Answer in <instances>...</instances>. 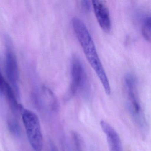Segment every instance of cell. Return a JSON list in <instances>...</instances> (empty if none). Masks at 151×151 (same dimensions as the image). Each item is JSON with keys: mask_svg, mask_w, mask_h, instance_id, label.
Segmentation results:
<instances>
[{"mask_svg": "<svg viewBox=\"0 0 151 151\" xmlns=\"http://www.w3.org/2000/svg\"><path fill=\"white\" fill-rule=\"evenodd\" d=\"M72 24L85 55L101 82L106 93L109 95L111 93V88L109 81L87 27L83 21L77 17L73 18Z\"/></svg>", "mask_w": 151, "mask_h": 151, "instance_id": "cell-1", "label": "cell"}, {"mask_svg": "<svg viewBox=\"0 0 151 151\" xmlns=\"http://www.w3.org/2000/svg\"><path fill=\"white\" fill-rule=\"evenodd\" d=\"M21 113L30 145L34 151H41L43 138L38 117L34 112L25 109L23 108Z\"/></svg>", "mask_w": 151, "mask_h": 151, "instance_id": "cell-2", "label": "cell"}, {"mask_svg": "<svg viewBox=\"0 0 151 151\" xmlns=\"http://www.w3.org/2000/svg\"><path fill=\"white\" fill-rule=\"evenodd\" d=\"M71 83L68 98H71L87 86V79L81 60L76 55L72 57L71 66Z\"/></svg>", "mask_w": 151, "mask_h": 151, "instance_id": "cell-3", "label": "cell"}, {"mask_svg": "<svg viewBox=\"0 0 151 151\" xmlns=\"http://www.w3.org/2000/svg\"><path fill=\"white\" fill-rule=\"evenodd\" d=\"M92 4L99 25L105 32H110L111 29V18L106 4L105 1H93Z\"/></svg>", "mask_w": 151, "mask_h": 151, "instance_id": "cell-4", "label": "cell"}, {"mask_svg": "<svg viewBox=\"0 0 151 151\" xmlns=\"http://www.w3.org/2000/svg\"><path fill=\"white\" fill-rule=\"evenodd\" d=\"M6 72L8 78L15 90L17 95L18 96L17 83L19 79L18 64L15 55L10 48H8L7 52Z\"/></svg>", "mask_w": 151, "mask_h": 151, "instance_id": "cell-5", "label": "cell"}, {"mask_svg": "<svg viewBox=\"0 0 151 151\" xmlns=\"http://www.w3.org/2000/svg\"><path fill=\"white\" fill-rule=\"evenodd\" d=\"M100 125L102 131L106 136L109 151H123L121 139L115 129L104 121H101Z\"/></svg>", "mask_w": 151, "mask_h": 151, "instance_id": "cell-6", "label": "cell"}, {"mask_svg": "<svg viewBox=\"0 0 151 151\" xmlns=\"http://www.w3.org/2000/svg\"><path fill=\"white\" fill-rule=\"evenodd\" d=\"M41 96V102L44 103L47 109L52 112L57 111L59 107L58 100L51 90L47 87L42 88Z\"/></svg>", "mask_w": 151, "mask_h": 151, "instance_id": "cell-7", "label": "cell"}, {"mask_svg": "<svg viewBox=\"0 0 151 151\" xmlns=\"http://www.w3.org/2000/svg\"><path fill=\"white\" fill-rule=\"evenodd\" d=\"M4 93H5L13 113L15 114H17L19 112L21 113L23 108L22 105L18 103L17 98V96L15 93L14 90L7 83L6 84Z\"/></svg>", "mask_w": 151, "mask_h": 151, "instance_id": "cell-8", "label": "cell"}, {"mask_svg": "<svg viewBox=\"0 0 151 151\" xmlns=\"http://www.w3.org/2000/svg\"><path fill=\"white\" fill-rule=\"evenodd\" d=\"M142 35L144 38L150 42L151 40V17L147 16L145 17L142 25Z\"/></svg>", "mask_w": 151, "mask_h": 151, "instance_id": "cell-9", "label": "cell"}, {"mask_svg": "<svg viewBox=\"0 0 151 151\" xmlns=\"http://www.w3.org/2000/svg\"><path fill=\"white\" fill-rule=\"evenodd\" d=\"M8 128L10 133L14 137H18L21 135L20 125L18 122L14 118L9 119L7 122Z\"/></svg>", "mask_w": 151, "mask_h": 151, "instance_id": "cell-10", "label": "cell"}, {"mask_svg": "<svg viewBox=\"0 0 151 151\" xmlns=\"http://www.w3.org/2000/svg\"><path fill=\"white\" fill-rule=\"evenodd\" d=\"M78 133L73 132L72 133V137L74 140L76 146V149L77 151H83L82 150V145H81V139H80Z\"/></svg>", "mask_w": 151, "mask_h": 151, "instance_id": "cell-11", "label": "cell"}, {"mask_svg": "<svg viewBox=\"0 0 151 151\" xmlns=\"http://www.w3.org/2000/svg\"><path fill=\"white\" fill-rule=\"evenodd\" d=\"M79 6L81 10L84 13H87L90 11V1H80Z\"/></svg>", "mask_w": 151, "mask_h": 151, "instance_id": "cell-12", "label": "cell"}, {"mask_svg": "<svg viewBox=\"0 0 151 151\" xmlns=\"http://www.w3.org/2000/svg\"><path fill=\"white\" fill-rule=\"evenodd\" d=\"M7 82L5 81V79L3 78L1 72L0 71V93H3L5 90V86Z\"/></svg>", "mask_w": 151, "mask_h": 151, "instance_id": "cell-13", "label": "cell"}, {"mask_svg": "<svg viewBox=\"0 0 151 151\" xmlns=\"http://www.w3.org/2000/svg\"><path fill=\"white\" fill-rule=\"evenodd\" d=\"M51 148H52V151H58L57 148L53 143H51Z\"/></svg>", "mask_w": 151, "mask_h": 151, "instance_id": "cell-14", "label": "cell"}]
</instances>
